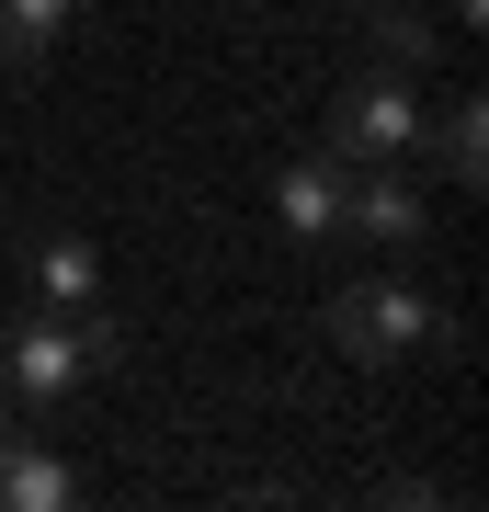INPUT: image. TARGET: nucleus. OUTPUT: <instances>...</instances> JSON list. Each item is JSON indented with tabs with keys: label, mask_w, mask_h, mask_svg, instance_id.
Instances as JSON below:
<instances>
[{
	"label": "nucleus",
	"mask_w": 489,
	"mask_h": 512,
	"mask_svg": "<svg viewBox=\"0 0 489 512\" xmlns=\"http://www.w3.org/2000/svg\"><path fill=\"white\" fill-rule=\"evenodd\" d=\"M342 228L364 239V251H421V239H433V205H421V183H410L399 160H353Z\"/></svg>",
	"instance_id": "4"
},
{
	"label": "nucleus",
	"mask_w": 489,
	"mask_h": 512,
	"mask_svg": "<svg viewBox=\"0 0 489 512\" xmlns=\"http://www.w3.org/2000/svg\"><path fill=\"white\" fill-rule=\"evenodd\" d=\"M69 501H80V467L46 456V444L12 421V433H0V512H69Z\"/></svg>",
	"instance_id": "6"
},
{
	"label": "nucleus",
	"mask_w": 489,
	"mask_h": 512,
	"mask_svg": "<svg viewBox=\"0 0 489 512\" xmlns=\"http://www.w3.org/2000/svg\"><path fill=\"white\" fill-rule=\"evenodd\" d=\"M364 46H376V69H444V12H421V0H364Z\"/></svg>",
	"instance_id": "7"
},
{
	"label": "nucleus",
	"mask_w": 489,
	"mask_h": 512,
	"mask_svg": "<svg viewBox=\"0 0 489 512\" xmlns=\"http://www.w3.org/2000/svg\"><path fill=\"white\" fill-rule=\"evenodd\" d=\"M91 285H103L91 239H46V251H35V296H46V308H91Z\"/></svg>",
	"instance_id": "10"
},
{
	"label": "nucleus",
	"mask_w": 489,
	"mask_h": 512,
	"mask_svg": "<svg viewBox=\"0 0 489 512\" xmlns=\"http://www.w3.org/2000/svg\"><path fill=\"white\" fill-rule=\"evenodd\" d=\"M421 148V80L410 69H353L330 103V160H410Z\"/></svg>",
	"instance_id": "3"
},
{
	"label": "nucleus",
	"mask_w": 489,
	"mask_h": 512,
	"mask_svg": "<svg viewBox=\"0 0 489 512\" xmlns=\"http://www.w3.org/2000/svg\"><path fill=\"white\" fill-rule=\"evenodd\" d=\"M478 12H489V0H444V23H478Z\"/></svg>",
	"instance_id": "11"
},
{
	"label": "nucleus",
	"mask_w": 489,
	"mask_h": 512,
	"mask_svg": "<svg viewBox=\"0 0 489 512\" xmlns=\"http://www.w3.org/2000/svg\"><path fill=\"white\" fill-rule=\"evenodd\" d=\"M342 183H353V160H330V148L273 171V217H285L296 251H330V239H342Z\"/></svg>",
	"instance_id": "5"
},
{
	"label": "nucleus",
	"mask_w": 489,
	"mask_h": 512,
	"mask_svg": "<svg viewBox=\"0 0 489 512\" xmlns=\"http://www.w3.org/2000/svg\"><path fill=\"white\" fill-rule=\"evenodd\" d=\"M80 12H91V0H0V69H35Z\"/></svg>",
	"instance_id": "8"
},
{
	"label": "nucleus",
	"mask_w": 489,
	"mask_h": 512,
	"mask_svg": "<svg viewBox=\"0 0 489 512\" xmlns=\"http://www.w3.org/2000/svg\"><path fill=\"white\" fill-rule=\"evenodd\" d=\"M433 160H444V183H489V103H478V92H455V103H444Z\"/></svg>",
	"instance_id": "9"
},
{
	"label": "nucleus",
	"mask_w": 489,
	"mask_h": 512,
	"mask_svg": "<svg viewBox=\"0 0 489 512\" xmlns=\"http://www.w3.org/2000/svg\"><path fill=\"white\" fill-rule=\"evenodd\" d=\"M330 342L353 365H399V353H455V319L399 274H353V285H330Z\"/></svg>",
	"instance_id": "1"
},
{
	"label": "nucleus",
	"mask_w": 489,
	"mask_h": 512,
	"mask_svg": "<svg viewBox=\"0 0 489 512\" xmlns=\"http://www.w3.org/2000/svg\"><path fill=\"white\" fill-rule=\"evenodd\" d=\"M114 319L103 308H35V319H12V342H0V365H12L23 399H69V387H91L114 365Z\"/></svg>",
	"instance_id": "2"
}]
</instances>
